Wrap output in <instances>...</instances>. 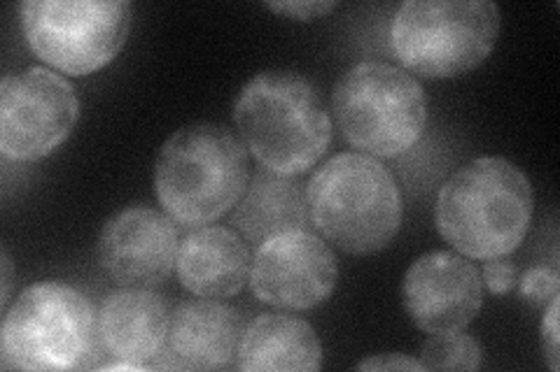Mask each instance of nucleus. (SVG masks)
I'll list each match as a JSON object with an SVG mask.
<instances>
[{"instance_id": "obj_1", "label": "nucleus", "mask_w": 560, "mask_h": 372, "mask_svg": "<svg viewBox=\"0 0 560 372\" xmlns=\"http://www.w3.org/2000/svg\"><path fill=\"white\" fill-rule=\"evenodd\" d=\"M533 209V184L525 172L502 156H481L444 182L434 224L455 252L486 261L518 250Z\"/></svg>"}, {"instance_id": "obj_2", "label": "nucleus", "mask_w": 560, "mask_h": 372, "mask_svg": "<svg viewBox=\"0 0 560 372\" xmlns=\"http://www.w3.org/2000/svg\"><path fill=\"white\" fill-rule=\"evenodd\" d=\"M234 121L243 145L276 175L308 172L331 143V119L318 88L292 70L255 75L236 98Z\"/></svg>"}, {"instance_id": "obj_3", "label": "nucleus", "mask_w": 560, "mask_h": 372, "mask_svg": "<svg viewBox=\"0 0 560 372\" xmlns=\"http://www.w3.org/2000/svg\"><path fill=\"white\" fill-rule=\"evenodd\" d=\"M248 189V154L220 123L175 131L154 164V191L166 215L185 228L213 224Z\"/></svg>"}, {"instance_id": "obj_4", "label": "nucleus", "mask_w": 560, "mask_h": 372, "mask_svg": "<svg viewBox=\"0 0 560 372\" xmlns=\"http://www.w3.org/2000/svg\"><path fill=\"white\" fill-rule=\"evenodd\" d=\"M308 217L320 236L353 256L388 247L401 226V193L374 156L343 152L313 172L306 184Z\"/></svg>"}, {"instance_id": "obj_5", "label": "nucleus", "mask_w": 560, "mask_h": 372, "mask_svg": "<svg viewBox=\"0 0 560 372\" xmlns=\"http://www.w3.org/2000/svg\"><path fill=\"white\" fill-rule=\"evenodd\" d=\"M94 308L82 291L63 281L26 287L5 312L0 328L3 368L16 370H90L98 365Z\"/></svg>"}, {"instance_id": "obj_6", "label": "nucleus", "mask_w": 560, "mask_h": 372, "mask_svg": "<svg viewBox=\"0 0 560 372\" xmlns=\"http://www.w3.org/2000/svg\"><path fill=\"white\" fill-rule=\"evenodd\" d=\"M498 33L500 10L490 0H407L395 12L390 45L407 73L444 80L479 68Z\"/></svg>"}, {"instance_id": "obj_7", "label": "nucleus", "mask_w": 560, "mask_h": 372, "mask_svg": "<svg viewBox=\"0 0 560 372\" xmlns=\"http://www.w3.org/2000/svg\"><path fill=\"white\" fill-rule=\"evenodd\" d=\"M346 143L374 158L409 152L428 123V100L420 82L405 68L362 61L339 80L331 94Z\"/></svg>"}, {"instance_id": "obj_8", "label": "nucleus", "mask_w": 560, "mask_h": 372, "mask_svg": "<svg viewBox=\"0 0 560 372\" xmlns=\"http://www.w3.org/2000/svg\"><path fill=\"white\" fill-rule=\"evenodd\" d=\"M133 8L127 0H28L22 26L31 51L66 75L86 77L125 47Z\"/></svg>"}, {"instance_id": "obj_9", "label": "nucleus", "mask_w": 560, "mask_h": 372, "mask_svg": "<svg viewBox=\"0 0 560 372\" xmlns=\"http://www.w3.org/2000/svg\"><path fill=\"white\" fill-rule=\"evenodd\" d=\"M80 119L73 84L47 68L0 82V152L10 161H38L59 149Z\"/></svg>"}, {"instance_id": "obj_10", "label": "nucleus", "mask_w": 560, "mask_h": 372, "mask_svg": "<svg viewBox=\"0 0 560 372\" xmlns=\"http://www.w3.org/2000/svg\"><path fill=\"white\" fill-rule=\"evenodd\" d=\"M248 281L261 303L304 312L323 305L335 293L339 265L318 236L308 228H296L257 247Z\"/></svg>"}, {"instance_id": "obj_11", "label": "nucleus", "mask_w": 560, "mask_h": 372, "mask_svg": "<svg viewBox=\"0 0 560 372\" xmlns=\"http://www.w3.org/2000/svg\"><path fill=\"white\" fill-rule=\"evenodd\" d=\"M178 226L166 212L127 207L103 226L96 259L119 287L152 289L168 279L178 259Z\"/></svg>"}, {"instance_id": "obj_12", "label": "nucleus", "mask_w": 560, "mask_h": 372, "mask_svg": "<svg viewBox=\"0 0 560 372\" xmlns=\"http://www.w3.org/2000/svg\"><path fill=\"white\" fill-rule=\"evenodd\" d=\"M401 303L411 322L430 335L465 331L481 310L483 281L467 256L430 252L407 271Z\"/></svg>"}, {"instance_id": "obj_13", "label": "nucleus", "mask_w": 560, "mask_h": 372, "mask_svg": "<svg viewBox=\"0 0 560 372\" xmlns=\"http://www.w3.org/2000/svg\"><path fill=\"white\" fill-rule=\"evenodd\" d=\"M243 335L241 314L215 298L180 303L168 322V340L156 368L222 370L232 365Z\"/></svg>"}, {"instance_id": "obj_14", "label": "nucleus", "mask_w": 560, "mask_h": 372, "mask_svg": "<svg viewBox=\"0 0 560 372\" xmlns=\"http://www.w3.org/2000/svg\"><path fill=\"white\" fill-rule=\"evenodd\" d=\"M168 310L152 289L125 287L103 298L96 324L105 357L154 368L168 340Z\"/></svg>"}, {"instance_id": "obj_15", "label": "nucleus", "mask_w": 560, "mask_h": 372, "mask_svg": "<svg viewBox=\"0 0 560 372\" xmlns=\"http://www.w3.org/2000/svg\"><path fill=\"white\" fill-rule=\"evenodd\" d=\"M250 250L241 233L226 226L191 228L178 247L175 273L199 298H232L250 279Z\"/></svg>"}, {"instance_id": "obj_16", "label": "nucleus", "mask_w": 560, "mask_h": 372, "mask_svg": "<svg viewBox=\"0 0 560 372\" xmlns=\"http://www.w3.org/2000/svg\"><path fill=\"white\" fill-rule=\"evenodd\" d=\"M234 365L243 372H313L323 368V345L300 316L259 314L243 328Z\"/></svg>"}, {"instance_id": "obj_17", "label": "nucleus", "mask_w": 560, "mask_h": 372, "mask_svg": "<svg viewBox=\"0 0 560 372\" xmlns=\"http://www.w3.org/2000/svg\"><path fill=\"white\" fill-rule=\"evenodd\" d=\"M308 219L306 189L292 177L276 175L261 166L232 212V224L241 238L257 247L285 230L306 228Z\"/></svg>"}, {"instance_id": "obj_18", "label": "nucleus", "mask_w": 560, "mask_h": 372, "mask_svg": "<svg viewBox=\"0 0 560 372\" xmlns=\"http://www.w3.org/2000/svg\"><path fill=\"white\" fill-rule=\"evenodd\" d=\"M481 345L465 331L432 333V338L420 349L423 370H458L471 372L481 368Z\"/></svg>"}, {"instance_id": "obj_19", "label": "nucleus", "mask_w": 560, "mask_h": 372, "mask_svg": "<svg viewBox=\"0 0 560 372\" xmlns=\"http://www.w3.org/2000/svg\"><path fill=\"white\" fill-rule=\"evenodd\" d=\"M521 293L533 305H545L558 298V271L535 265L521 277Z\"/></svg>"}, {"instance_id": "obj_20", "label": "nucleus", "mask_w": 560, "mask_h": 372, "mask_svg": "<svg viewBox=\"0 0 560 372\" xmlns=\"http://www.w3.org/2000/svg\"><path fill=\"white\" fill-rule=\"evenodd\" d=\"M481 275H483L481 281H486V287L493 293H510L518 281L516 265L512 261H504V256L486 259Z\"/></svg>"}, {"instance_id": "obj_21", "label": "nucleus", "mask_w": 560, "mask_h": 372, "mask_svg": "<svg viewBox=\"0 0 560 372\" xmlns=\"http://www.w3.org/2000/svg\"><path fill=\"white\" fill-rule=\"evenodd\" d=\"M267 8L276 14L290 16V20L313 22L329 14L331 10H337V3H329V0H306V3H267Z\"/></svg>"}, {"instance_id": "obj_22", "label": "nucleus", "mask_w": 560, "mask_h": 372, "mask_svg": "<svg viewBox=\"0 0 560 372\" xmlns=\"http://www.w3.org/2000/svg\"><path fill=\"white\" fill-rule=\"evenodd\" d=\"M558 298H553L549 303V310L545 314V322H541V347H545L547 353V363L556 372L560 368V353H558Z\"/></svg>"}, {"instance_id": "obj_23", "label": "nucleus", "mask_w": 560, "mask_h": 372, "mask_svg": "<svg viewBox=\"0 0 560 372\" xmlns=\"http://www.w3.org/2000/svg\"><path fill=\"white\" fill-rule=\"evenodd\" d=\"M358 370H423L420 361L409 359L407 353H378L358 365Z\"/></svg>"}, {"instance_id": "obj_24", "label": "nucleus", "mask_w": 560, "mask_h": 372, "mask_svg": "<svg viewBox=\"0 0 560 372\" xmlns=\"http://www.w3.org/2000/svg\"><path fill=\"white\" fill-rule=\"evenodd\" d=\"M10 289H12V263L8 252H3V296H0V308H8L10 300Z\"/></svg>"}]
</instances>
